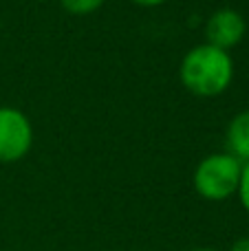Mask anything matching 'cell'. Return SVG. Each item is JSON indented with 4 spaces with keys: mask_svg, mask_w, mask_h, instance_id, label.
<instances>
[{
    "mask_svg": "<svg viewBox=\"0 0 249 251\" xmlns=\"http://www.w3.org/2000/svg\"><path fill=\"white\" fill-rule=\"evenodd\" d=\"M132 2H137V4H141V7H157V4H161V2H166V0H132Z\"/></svg>",
    "mask_w": 249,
    "mask_h": 251,
    "instance_id": "9c48e42d",
    "label": "cell"
},
{
    "mask_svg": "<svg viewBox=\"0 0 249 251\" xmlns=\"http://www.w3.org/2000/svg\"><path fill=\"white\" fill-rule=\"evenodd\" d=\"M229 251H249V236H243L229 247Z\"/></svg>",
    "mask_w": 249,
    "mask_h": 251,
    "instance_id": "ba28073f",
    "label": "cell"
},
{
    "mask_svg": "<svg viewBox=\"0 0 249 251\" xmlns=\"http://www.w3.org/2000/svg\"><path fill=\"white\" fill-rule=\"evenodd\" d=\"M236 196H238V201H241L243 209H245V212L249 214V163H243L241 181H238Z\"/></svg>",
    "mask_w": 249,
    "mask_h": 251,
    "instance_id": "52a82bcc",
    "label": "cell"
},
{
    "mask_svg": "<svg viewBox=\"0 0 249 251\" xmlns=\"http://www.w3.org/2000/svg\"><path fill=\"white\" fill-rule=\"evenodd\" d=\"M247 22L243 18L241 11L232 7L216 9L205 22V40L207 44L216 49H223L229 53V49H234L236 44H241V40L245 38Z\"/></svg>",
    "mask_w": 249,
    "mask_h": 251,
    "instance_id": "277c9868",
    "label": "cell"
},
{
    "mask_svg": "<svg viewBox=\"0 0 249 251\" xmlns=\"http://www.w3.org/2000/svg\"><path fill=\"white\" fill-rule=\"evenodd\" d=\"M225 148L227 154L241 163H249V110L238 113L225 130Z\"/></svg>",
    "mask_w": 249,
    "mask_h": 251,
    "instance_id": "5b68a950",
    "label": "cell"
},
{
    "mask_svg": "<svg viewBox=\"0 0 249 251\" xmlns=\"http://www.w3.org/2000/svg\"><path fill=\"white\" fill-rule=\"evenodd\" d=\"M33 146V126L22 110L0 106V163L25 159Z\"/></svg>",
    "mask_w": 249,
    "mask_h": 251,
    "instance_id": "3957f363",
    "label": "cell"
},
{
    "mask_svg": "<svg viewBox=\"0 0 249 251\" xmlns=\"http://www.w3.org/2000/svg\"><path fill=\"white\" fill-rule=\"evenodd\" d=\"M192 251H216V249H210V247H199V249H192Z\"/></svg>",
    "mask_w": 249,
    "mask_h": 251,
    "instance_id": "30bf717a",
    "label": "cell"
},
{
    "mask_svg": "<svg viewBox=\"0 0 249 251\" xmlns=\"http://www.w3.org/2000/svg\"><path fill=\"white\" fill-rule=\"evenodd\" d=\"M60 2L73 16H88V13H95L106 0H60Z\"/></svg>",
    "mask_w": 249,
    "mask_h": 251,
    "instance_id": "8992f818",
    "label": "cell"
},
{
    "mask_svg": "<svg viewBox=\"0 0 249 251\" xmlns=\"http://www.w3.org/2000/svg\"><path fill=\"white\" fill-rule=\"evenodd\" d=\"M183 86L199 97H216L229 88L234 79V60L227 51L212 44H199L185 53L179 66Z\"/></svg>",
    "mask_w": 249,
    "mask_h": 251,
    "instance_id": "6da1fadb",
    "label": "cell"
},
{
    "mask_svg": "<svg viewBox=\"0 0 249 251\" xmlns=\"http://www.w3.org/2000/svg\"><path fill=\"white\" fill-rule=\"evenodd\" d=\"M243 163L227 152L207 154L194 170V190L205 201H227L236 194Z\"/></svg>",
    "mask_w": 249,
    "mask_h": 251,
    "instance_id": "7a4b0ae2",
    "label": "cell"
}]
</instances>
